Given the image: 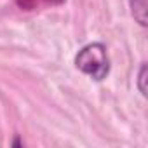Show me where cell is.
Wrapping results in <instances>:
<instances>
[{
  "mask_svg": "<svg viewBox=\"0 0 148 148\" xmlns=\"http://www.w3.org/2000/svg\"><path fill=\"white\" fill-rule=\"evenodd\" d=\"M75 66L82 73L89 75L92 80L101 82L110 73V58H108L106 47L99 42L82 47L75 56Z\"/></svg>",
  "mask_w": 148,
  "mask_h": 148,
  "instance_id": "cell-1",
  "label": "cell"
},
{
  "mask_svg": "<svg viewBox=\"0 0 148 148\" xmlns=\"http://www.w3.org/2000/svg\"><path fill=\"white\" fill-rule=\"evenodd\" d=\"M129 4H131V12H132L134 19L141 26H146L148 25V18H146L148 2H146V0H129Z\"/></svg>",
  "mask_w": 148,
  "mask_h": 148,
  "instance_id": "cell-2",
  "label": "cell"
},
{
  "mask_svg": "<svg viewBox=\"0 0 148 148\" xmlns=\"http://www.w3.org/2000/svg\"><path fill=\"white\" fill-rule=\"evenodd\" d=\"M146 75H148V70H146V64L143 63L139 68V75H138V89L143 96H146Z\"/></svg>",
  "mask_w": 148,
  "mask_h": 148,
  "instance_id": "cell-3",
  "label": "cell"
},
{
  "mask_svg": "<svg viewBox=\"0 0 148 148\" xmlns=\"http://www.w3.org/2000/svg\"><path fill=\"white\" fill-rule=\"evenodd\" d=\"M18 4H19L23 9H32V7H33V0H18Z\"/></svg>",
  "mask_w": 148,
  "mask_h": 148,
  "instance_id": "cell-4",
  "label": "cell"
},
{
  "mask_svg": "<svg viewBox=\"0 0 148 148\" xmlns=\"http://www.w3.org/2000/svg\"><path fill=\"white\" fill-rule=\"evenodd\" d=\"M47 2H51V4H61V2H64V0H47Z\"/></svg>",
  "mask_w": 148,
  "mask_h": 148,
  "instance_id": "cell-5",
  "label": "cell"
}]
</instances>
